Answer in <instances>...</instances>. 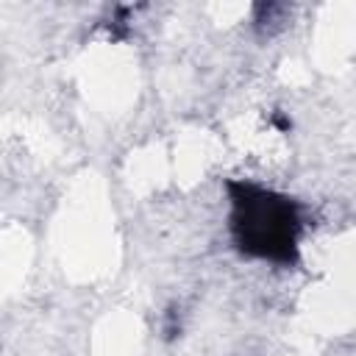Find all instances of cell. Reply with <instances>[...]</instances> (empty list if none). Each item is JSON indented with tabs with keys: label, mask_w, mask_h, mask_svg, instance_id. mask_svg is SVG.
Listing matches in <instances>:
<instances>
[{
	"label": "cell",
	"mask_w": 356,
	"mask_h": 356,
	"mask_svg": "<svg viewBox=\"0 0 356 356\" xmlns=\"http://www.w3.org/2000/svg\"><path fill=\"white\" fill-rule=\"evenodd\" d=\"M228 228L239 253L273 264H295L303 217L289 195L250 181H228Z\"/></svg>",
	"instance_id": "obj_1"
}]
</instances>
